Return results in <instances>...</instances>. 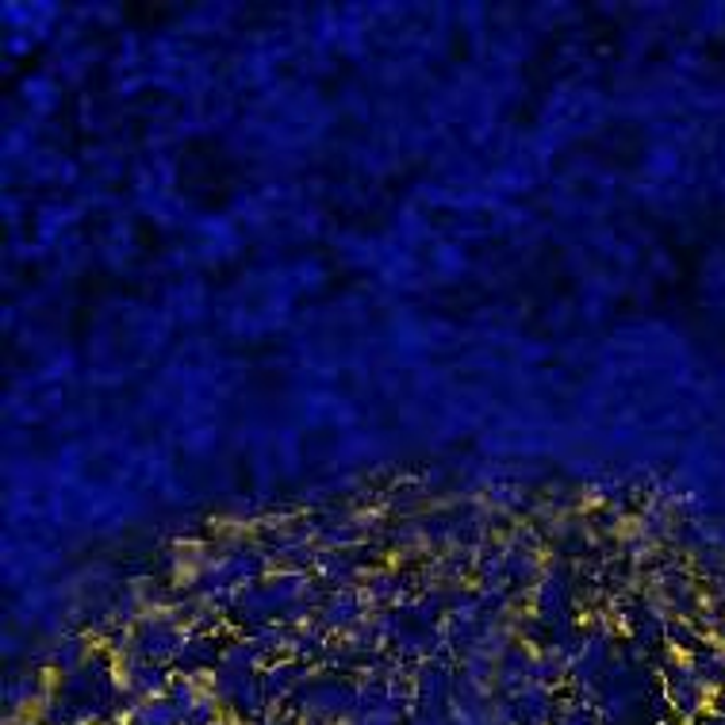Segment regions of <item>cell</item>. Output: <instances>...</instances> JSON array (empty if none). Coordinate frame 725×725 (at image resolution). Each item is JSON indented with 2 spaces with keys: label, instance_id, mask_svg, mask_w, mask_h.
Returning <instances> with one entry per match:
<instances>
[{
  "label": "cell",
  "instance_id": "obj_2",
  "mask_svg": "<svg viewBox=\"0 0 725 725\" xmlns=\"http://www.w3.org/2000/svg\"><path fill=\"white\" fill-rule=\"evenodd\" d=\"M219 664H223V653H219V645L207 633H189L184 638V645H181V653H177V661H173V668H181V676H189V679H196L200 672H216Z\"/></svg>",
  "mask_w": 725,
  "mask_h": 725
},
{
  "label": "cell",
  "instance_id": "obj_3",
  "mask_svg": "<svg viewBox=\"0 0 725 725\" xmlns=\"http://www.w3.org/2000/svg\"><path fill=\"white\" fill-rule=\"evenodd\" d=\"M358 614H361L358 591H338V595L327 603V611H323V621H327V626H346V621H353Z\"/></svg>",
  "mask_w": 725,
  "mask_h": 725
},
{
  "label": "cell",
  "instance_id": "obj_1",
  "mask_svg": "<svg viewBox=\"0 0 725 725\" xmlns=\"http://www.w3.org/2000/svg\"><path fill=\"white\" fill-rule=\"evenodd\" d=\"M184 638H189V633H184V626L177 621V614L154 611L131 626L128 653L143 656V661H150V664H166V661L173 664L184 645Z\"/></svg>",
  "mask_w": 725,
  "mask_h": 725
}]
</instances>
